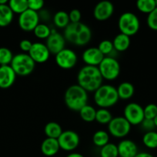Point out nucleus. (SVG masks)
Wrapping results in <instances>:
<instances>
[{
	"label": "nucleus",
	"instance_id": "nucleus-1",
	"mask_svg": "<svg viewBox=\"0 0 157 157\" xmlns=\"http://www.w3.org/2000/svg\"><path fill=\"white\" fill-rule=\"evenodd\" d=\"M103 81L98 67L85 65L80 68L77 75L78 84L87 92H95L103 85Z\"/></svg>",
	"mask_w": 157,
	"mask_h": 157
},
{
	"label": "nucleus",
	"instance_id": "nucleus-2",
	"mask_svg": "<svg viewBox=\"0 0 157 157\" xmlns=\"http://www.w3.org/2000/svg\"><path fill=\"white\" fill-rule=\"evenodd\" d=\"M66 41L76 46H84L92 38V31L87 25L83 22L69 23L64 29L63 34Z\"/></svg>",
	"mask_w": 157,
	"mask_h": 157
},
{
	"label": "nucleus",
	"instance_id": "nucleus-3",
	"mask_svg": "<svg viewBox=\"0 0 157 157\" xmlns=\"http://www.w3.org/2000/svg\"><path fill=\"white\" fill-rule=\"evenodd\" d=\"M64 101L69 110L78 112L88 104V92L78 84H73L66 89Z\"/></svg>",
	"mask_w": 157,
	"mask_h": 157
},
{
	"label": "nucleus",
	"instance_id": "nucleus-4",
	"mask_svg": "<svg viewBox=\"0 0 157 157\" xmlns=\"http://www.w3.org/2000/svg\"><path fill=\"white\" fill-rule=\"evenodd\" d=\"M93 99L95 104L100 108L107 109L116 104L119 98L114 86L103 84L94 92Z\"/></svg>",
	"mask_w": 157,
	"mask_h": 157
},
{
	"label": "nucleus",
	"instance_id": "nucleus-5",
	"mask_svg": "<svg viewBox=\"0 0 157 157\" xmlns=\"http://www.w3.org/2000/svg\"><path fill=\"white\" fill-rule=\"evenodd\" d=\"M10 66L15 75L25 77L32 73L35 67V63L29 54L19 53L14 55Z\"/></svg>",
	"mask_w": 157,
	"mask_h": 157
},
{
	"label": "nucleus",
	"instance_id": "nucleus-6",
	"mask_svg": "<svg viewBox=\"0 0 157 157\" xmlns=\"http://www.w3.org/2000/svg\"><path fill=\"white\" fill-rule=\"evenodd\" d=\"M118 27L120 33L129 37L135 35L140 28V21L136 15L131 12L122 14L118 20Z\"/></svg>",
	"mask_w": 157,
	"mask_h": 157
},
{
	"label": "nucleus",
	"instance_id": "nucleus-7",
	"mask_svg": "<svg viewBox=\"0 0 157 157\" xmlns=\"http://www.w3.org/2000/svg\"><path fill=\"white\" fill-rule=\"evenodd\" d=\"M99 71L103 79L107 81H114L119 77L121 71L119 61L113 57H105L99 65Z\"/></svg>",
	"mask_w": 157,
	"mask_h": 157
},
{
	"label": "nucleus",
	"instance_id": "nucleus-8",
	"mask_svg": "<svg viewBox=\"0 0 157 157\" xmlns=\"http://www.w3.org/2000/svg\"><path fill=\"white\" fill-rule=\"evenodd\" d=\"M109 134L115 138H123L127 136L131 130V124L124 117H116L112 118L108 124Z\"/></svg>",
	"mask_w": 157,
	"mask_h": 157
},
{
	"label": "nucleus",
	"instance_id": "nucleus-9",
	"mask_svg": "<svg viewBox=\"0 0 157 157\" xmlns=\"http://www.w3.org/2000/svg\"><path fill=\"white\" fill-rule=\"evenodd\" d=\"M123 114L131 126L140 125L145 119L143 107L137 103L132 102L128 104L125 107Z\"/></svg>",
	"mask_w": 157,
	"mask_h": 157
},
{
	"label": "nucleus",
	"instance_id": "nucleus-10",
	"mask_svg": "<svg viewBox=\"0 0 157 157\" xmlns=\"http://www.w3.org/2000/svg\"><path fill=\"white\" fill-rule=\"evenodd\" d=\"M57 140L60 149L67 152L73 151L78 147L80 143L79 136L73 130L63 131Z\"/></svg>",
	"mask_w": 157,
	"mask_h": 157
},
{
	"label": "nucleus",
	"instance_id": "nucleus-11",
	"mask_svg": "<svg viewBox=\"0 0 157 157\" xmlns=\"http://www.w3.org/2000/svg\"><path fill=\"white\" fill-rule=\"evenodd\" d=\"M18 25L25 32H33L39 24V15L37 12L28 9L18 16Z\"/></svg>",
	"mask_w": 157,
	"mask_h": 157
},
{
	"label": "nucleus",
	"instance_id": "nucleus-12",
	"mask_svg": "<svg viewBox=\"0 0 157 157\" xmlns=\"http://www.w3.org/2000/svg\"><path fill=\"white\" fill-rule=\"evenodd\" d=\"M55 60L60 68L69 70L75 67L78 61V57L74 51L69 48H64L55 55Z\"/></svg>",
	"mask_w": 157,
	"mask_h": 157
},
{
	"label": "nucleus",
	"instance_id": "nucleus-13",
	"mask_svg": "<svg viewBox=\"0 0 157 157\" xmlns=\"http://www.w3.org/2000/svg\"><path fill=\"white\" fill-rule=\"evenodd\" d=\"M66 41L64 36L62 34L58 33L55 29H52L50 35L46 39V45L50 54L55 55L62 50L66 48Z\"/></svg>",
	"mask_w": 157,
	"mask_h": 157
},
{
	"label": "nucleus",
	"instance_id": "nucleus-14",
	"mask_svg": "<svg viewBox=\"0 0 157 157\" xmlns=\"http://www.w3.org/2000/svg\"><path fill=\"white\" fill-rule=\"evenodd\" d=\"M29 55L36 64H42L49 59L50 52L46 44L42 42L32 43V46L29 52Z\"/></svg>",
	"mask_w": 157,
	"mask_h": 157
},
{
	"label": "nucleus",
	"instance_id": "nucleus-15",
	"mask_svg": "<svg viewBox=\"0 0 157 157\" xmlns=\"http://www.w3.org/2000/svg\"><path fill=\"white\" fill-rule=\"evenodd\" d=\"M114 6L109 1H102L95 5L93 10V16L98 21H106L112 15Z\"/></svg>",
	"mask_w": 157,
	"mask_h": 157
},
{
	"label": "nucleus",
	"instance_id": "nucleus-16",
	"mask_svg": "<svg viewBox=\"0 0 157 157\" xmlns=\"http://www.w3.org/2000/svg\"><path fill=\"white\" fill-rule=\"evenodd\" d=\"M104 58V55L96 47H91L86 49L82 55V59L86 65L94 67H98Z\"/></svg>",
	"mask_w": 157,
	"mask_h": 157
},
{
	"label": "nucleus",
	"instance_id": "nucleus-17",
	"mask_svg": "<svg viewBox=\"0 0 157 157\" xmlns=\"http://www.w3.org/2000/svg\"><path fill=\"white\" fill-rule=\"evenodd\" d=\"M16 75L10 65L0 66V88L7 89L12 87Z\"/></svg>",
	"mask_w": 157,
	"mask_h": 157
},
{
	"label": "nucleus",
	"instance_id": "nucleus-18",
	"mask_svg": "<svg viewBox=\"0 0 157 157\" xmlns=\"http://www.w3.org/2000/svg\"><path fill=\"white\" fill-rule=\"evenodd\" d=\"M119 157H135L138 153V147L131 140H123L117 145Z\"/></svg>",
	"mask_w": 157,
	"mask_h": 157
},
{
	"label": "nucleus",
	"instance_id": "nucleus-19",
	"mask_svg": "<svg viewBox=\"0 0 157 157\" xmlns=\"http://www.w3.org/2000/svg\"><path fill=\"white\" fill-rule=\"evenodd\" d=\"M60 147L58 140L53 138H46L41 144V151L46 156H53L58 153Z\"/></svg>",
	"mask_w": 157,
	"mask_h": 157
},
{
	"label": "nucleus",
	"instance_id": "nucleus-20",
	"mask_svg": "<svg viewBox=\"0 0 157 157\" xmlns=\"http://www.w3.org/2000/svg\"><path fill=\"white\" fill-rule=\"evenodd\" d=\"M130 37L122 33L118 34L112 41L114 50L119 52H123L128 50L130 46Z\"/></svg>",
	"mask_w": 157,
	"mask_h": 157
},
{
	"label": "nucleus",
	"instance_id": "nucleus-21",
	"mask_svg": "<svg viewBox=\"0 0 157 157\" xmlns=\"http://www.w3.org/2000/svg\"><path fill=\"white\" fill-rule=\"evenodd\" d=\"M116 90L119 98L125 100V101L130 99L135 93V87H134L133 84H131L130 82H127V81L121 83L118 86Z\"/></svg>",
	"mask_w": 157,
	"mask_h": 157
},
{
	"label": "nucleus",
	"instance_id": "nucleus-22",
	"mask_svg": "<svg viewBox=\"0 0 157 157\" xmlns=\"http://www.w3.org/2000/svg\"><path fill=\"white\" fill-rule=\"evenodd\" d=\"M14 13L9 5H0V27H6L11 24Z\"/></svg>",
	"mask_w": 157,
	"mask_h": 157
},
{
	"label": "nucleus",
	"instance_id": "nucleus-23",
	"mask_svg": "<svg viewBox=\"0 0 157 157\" xmlns=\"http://www.w3.org/2000/svg\"><path fill=\"white\" fill-rule=\"evenodd\" d=\"M44 132L48 138L58 139L62 133V129L60 124L56 122H49L45 126Z\"/></svg>",
	"mask_w": 157,
	"mask_h": 157
},
{
	"label": "nucleus",
	"instance_id": "nucleus-24",
	"mask_svg": "<svg viewBox=\"0 0 157 157\" xmlns=\"http://www.w3.org/2000/svg\"><path fill=\"white\" fill-rule=\"evenodd\" d=\"M53 22L56 27L65 29L70 23L69 13L65 11H58L55 12L53 17Z\"/></svg>",
	"mask_w": 157,
	"mask_h": 157
},
{
	"label": "nucleus",
	"instance_id": "nucleus-25",
	"mask_svg": "<svg viewBox=\"0 0 157 157\" xmlns=\"http://www.w3.org/2000/svg\"><path fill=\"white\" fill-rule=\"evenodd\" d=\"M109 141V134L105 130H98L95 132L92 136V142L94 145L98 147H103Z\"/></svg>",
	"mask_w": 157,
	"mask_h": 157
},
{
	"label": "nucleus",
	"instance_id": "nucleus-26",
	"mask_svg": "<svg viewBox=\"0 0 157 157\" xmlns=\"http://www.w3.org/2000/svg\"><path fill=\"white\" fill-rule=\"evenodd\" d=\"M80 117L82 120L86 122H92L95 120V114H96V110L92 106L86 105L83 107L81 110L78 111Z\"/></svg>",
	"mask_w": 157,
	"mask_h": 157
},
{
	"label": "nucleus",
	"instance_id": "nucleus-27",
	"mask_svg": "<svg viewBox=\"0 0 157 157\" xmlns=\"http://www.w3.org/2000/svg\"><path fill=\"white\" fill-rule=\"evenodd\" d=\"M9 6L13 13L20 15L29 9L28 0H10L9 2Z\"/></svg>",
	"mask_w": 157,
	"mask_h": 157
},
{
	"label": "nucleus",
	"instance_id": "nucleus-28",
	"mask_svg": "<svg viewBox=\"0 0 157 157\" xmlns=\"http://www.w3.org/2000/svg\"><path fill=\"white\" fill-rule=\"evenodd\" d=\"M136 8L139 12L149 15L156 8L155 0H138L136 2Z\"/></svg>",
	"mask_w": 157,
	"mask_h": 157
},
{
	"label": "nucleus",
	"instance_id": "nucleus-29",
	"mask_svg": "<svg viewBox=\"0 0 157 157\" xmlns=\"http://www.w3.org/2000/svg\"><path fill=\"white\" fill-rule=\"evenodd\" d=\"M143 143L147 148L154 150L157 148V132L153 131L146 132L143 136Z\"/></svg>",
	"mask_w": 157,
	"mask_h": 157
},
{
	"label": "nucleus",
	"instance_id": "nucleus-30",
	"mask_svg": "<svg viewBox=\"0 0 157 157\" xmlns=\"http://www.w3.org/2000/svg\"><path fill=\"white\" fill-rule=\"evenodd\" d=\"M112 113L109 110L105 108H99L96 110V114H95V120L97 123L103 125L109 124V122L112 121Z\"/></svg>",
	"mask_w": 157,
	"mask_h": 157
},
{
	"label": "nucleus",
	"instance_id": "nucleus-31",
	"mask_svg": "<svg viewBox=\"0 0 157 157\" xmlns=\"http://www.w3.org/2000/svg\"><path fill=\"white\" fill-rule=\"evenodd\" d=\"M100 157H119L117 145L109 143L102 147L100 150Z\"/></svg>",
	"mask_w": 157,
	"mask_h": 157
},
{
	"label": "nucleus",
	"instance_id": "nucleus-32",
	"mask_svg": "<svg viewBox=\"0 0 157 157\" xmlns=\"http://www.w3.org/2000/svg\"><path fill=\"white\" fill-rule=\"evenodd\" d=\"M52 29L46 24L39 23L33 30L34 35L39 39H47L51 34Z\"/></svg>",
	"mask_w": 157,
	"mask_h": 157
},
{
	"label": "nucleus",
	"instance_id": "nucleus-33",
	"mask_svg": "<svg viewBox=\"0 0 157 157\" xmlns=\"http://www.w3.org/2000/svg\"><path fill=\"white\" fill-rule=\"evenodd\" d=\"M13 55L8 48H0V65H10L13 58Z\"/></svg>",
	"mask_w": 157,
	"mask_h": 157
},
{
	"label": "nucleus",
	"instance_id": "nucleus-34",
	"mask_svg": "<svg viewBox=\"0 0 157 157\" xmlns=\"http://www.w3.org/2000/svg\"><path fill=\"white\" fill-rule=\"evenodd\" d=\"M97 48L104 56L111 54L112 51L114 50L112 41H109V40H103V41H102L99 44V46Z\"/></svg>",
	"mask_w": 157,
	"mask_h": 157
},
{
	"label": "nucleus",
	"instance_id": "nucleus-35",
	"mask_svg": "<svg viewBox=\"0 0 157 157\" xmlns=\"http://www.w3.org/2000/svg\"><path fill=\"white\" fill-rule=\"evenodd\" d=\"M144 110L145 119L153 120L157 116V105L149 104L143 108Z\"/></svg>",
	"mask_w": 157,
	"mask_h": 157
},
{
	"label": "nucleus",
	"instance_id": "nucleus-36",
	"mask_svg": "<svg viewBox=\"0 0 157 157\" xmlns=\"http://www.w3.org/2000/svg\"><path fill=\"white\" fill-rule=\"evenodd\" d=\"M147 25L152 30L157 31V8L148 15L146 19Z\"/></svg>",
	"mask_w": 157,
	"mask_h": 157
},
{
	"label": "nucleus",
	"instance_id": "nucleus-37",
	"mask_svg": "<svg viewBox=\"0 0 157 157\" xmlns=\"http://www.w3.org/2000/svg\"><path fill=\"white\" fill-rule=\"evenodd\" d=\"M44 1L42 0H28L29 9L35 12L41 10L44 6Z\"/></svg>",
	"mask_w": 157,
	"mask_h": 157
},
{
	"label": "nucleus",
	"instance_id": "nucleus-38",
	"mask_svg": "<svg viewBox=\"0 0 157 157\" xmlns=\"http://www.w3.org/2000/svg\"><path fill=\"white\" fill-rule=\"evenodd\" d=\"M69 20H70V23L80 22V20H81L82 18L81 12L78 9H72L69 13Z\"/></svg>",
	"mask_w": 157,
	"mask_h": 157
},
{
	"label": "nucleus",
	"instance_id": "nucleus-39",
	"mask_svg": "<svg viewBox=\"0 0 157 157\" xmlns=\"http://www.w3.org/2000/svg\"><path fill=\"white\" fill-rule=\"evenodd\" d=\"M140 125H141L142 128L146 131V132L153 131L154 129L155 128V124H154L153 120L144 119Z\"/></svg>",
	"mask_w": 157,
	"mask_h": 157
},
{
	"label": "nucleus",
	"instance_id": "nucleus-40",
	"mask_svg": "<svg viewBox=\"0 0 157 157\" xmlns=\"http://www.w3.org/2000/svg\"><path fill=\"white\" fill-rule=\"evenodd\" d=\"M32 46V43L31 41L27 39L22 40L19 43V48L23 52H29Z\"/></svg>",
	"mask_w": 157,
	"mask_h": 157
},
{
	"label": "nucleus",
	"instance_id": "nucleus-41",
	"mask_svg": "<svg viewBox=\"0 0 157 157\" xmlns=\"http://www.w3.org/2000/svg\"><path fill=\"white\" fill-rule=\"evenodd\" d=\"M135 157H154L152 154L149 153H146V152H141V153H138Z\"/></svg>",
	"mask_w": 157,
	"mask_h": 157
},
{
	"label": "nucleus",
	"instance_id": "nucleus-42",
	"mask_svg": "<svg viewBox=\"0 0 157 157\" xmlns=\"http://www.w3.org/2000/svg\"><path fill=\"white\" fill-rule=\"evenodd\" d=\"M66 157H85L83 155H82L81 153H69Z\"/></svg>",
	"mask_w": 157,
	"mask_h": 157
},
{
	"label": "nucleus",
	"instance_id": "nucleus-43",
	"mask_svg": "<svg viewBox=\"0 0 157 157\" xmlns=\"http://www.w3.org/2000/svg\"><path fill=\"white\" fill-rule=\"evenodd\" d=\"M153 121H154V124H155V127H157V116L155 117V118H154V119H153Z\"/></svg>",
	"mask_w": 157,
	"mask_h": 157
},
{
	"label": "nucleus",
	"instance_id": "nucleus-44",
	"mask_svg": "<svg viewBox=\"0 0 157 157\" xmlns=\"http://www.w3.org/2000/svg\"><path fill=\"white\" fill-rule=\"evenodd\" d=\"M155 6H156V8H157V0H155Z\"/></svg>",
	"mask_w": 157,
	"mask_h": 157
},
{
	"label": "nucleus",
	"instance_id": "nucleus-45",
	"mask_svg": "<svg viewBox=\"0 0 157 157\" xmlns=\"http://www.w3.org/2000/svg\"><path fill=\"white\" fill-rule=\"evenodd\" d=\"M58 157H62V156H58Z\"/></svg>",
	"mask_w": 157,
	"mask_h": 157
}]
</instances>
